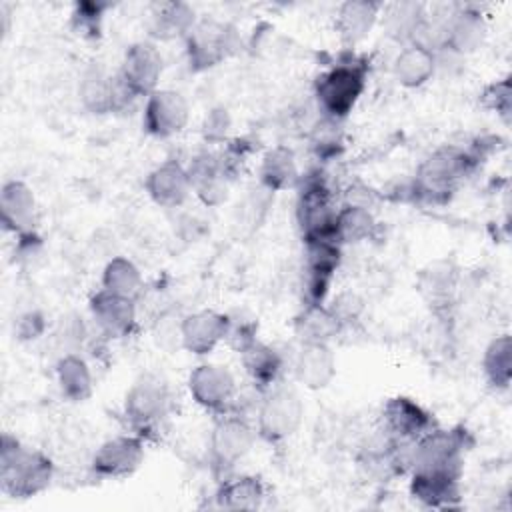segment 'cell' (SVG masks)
<instances>
[{
    "label": "cell",
    "instance_id": "cell-12",
    "mask_svg": "<svg viewBox=\"0 0 512 512\" xmlns=\"http://www.w3.org/2000/svg\"><path fill=\"white\" fill-rule=\"evenodd\" d=\"M164 70V58L154 40L132 42L122 56L118 78L124 88L138 100L148 98L158 90V82Z\"/></svg>",
    "mask_w": 512,
    "mask_h": 512
},
{
    "label": "cell",
    "instance_id": "cell-29",
    "mask_svg": "<svg viewBox=\"0 0 512 512\" xmlns=\"http://www.w3.org/2000/svg\"><path fill=\"white\" fill-rule=\"evenodd\" d=\"M300 170L294 152L288 146L270 148L260 162L258 178L262 188L268 192H284L288 188H296L300 180Z\"/></svg>",
    "mask_w": 512,
    "mask_h": 512
},
{
    "label": "cell",
    "instance_id": "cell-2",
    "mask_svg": "<svg viewBox=\"0 0 512 512\" xmlns=\"http://www.w3.org/2000/svg\"><path fill=\"white\" fill-rule=\"evenodd\" d=\"M54 478L52 460L16 436L2 434L0 442V486L10 498H32L42 494Z\"/></svg>",
    "mask_w": 512,
    "mask_h": 512
},
{
    "label": "cell",
    "instance_id": "cell-36",
    "mask_svg": "<svg viewBox=\"0 0 512 512\" xmlns=\"http://www.w3.org/2000/svg\"><path fill=\"white\" fill-rule=\"evenodd\" d=\"M426 16V6L418 4V2H398L392 4L386 10V28L388 34L394 36L396 40L410 44L414 32L418 30V26L422 24Z\"/></svg>",
    "mask_w": 512,
    "mask_h": 512
},
{
    "label": "cell",
    "instance_id": "cell-25",
    "mask_svg": "<svg viewBox=\"0 0 512 512\" xmlns=\"http://www.w3.org/2000/svg\"><path fill=\"white\" fill-rule=\"evenodd\" d=\"M196 10L186 2H156L150 6L148 32L152 40L168 42L176 38H186L196 26Z\"/></svg>",
    "mask_w": 512,
    "mask_h": 512
},
{
    "label": "cell",
    "instance_id": "cell-26",
    "mask_svg": "<svg viewBox=\"0 0 512 512\" xmlns=\"http://www.w3.org/2000/svg\"><path fill=\"white\" fill-rule=\"evenodd\" d=\"M238 356L246 376L262 392L276 386L284 374V358L280 356V352L258 338L248 346H244L238 352Z\"/></svg>",
    "mask_w": 512,
    "mask_h": 512
},
{
    "label": "cell",
    "instance_id": "cell-10",
    "mask_svg": "<svg viewBox=\"0 0 512 512\" xmlns=\"http://www.w3.org/2000/svg\"><path fill=\"white\" fill-rule=\"evenodd\" d=\"M78 100L82 108L96 116H106L130 108L136 98L124 88L118 74L100 64H90L78 80Z\"/></svg>",
    "mask_w": 512,
    "mask_h": 512
},
{
    "label": "cell",
    "instance_id": "cell-24",
    "mask_svg": "<svg viewBox=\"0 0 512 512\" xmlns=\"http://www.w3.org/2000/svg\"><path fill=\"white\" fill-rule=\"evenodd\" d=\"M384 6L372 0H348L336 10L334 28L340 42L350 50L374 30Z\"/></svg>",
    "mask_w": 512,
    "mask_h": 512
},
{
    "label": "cell",
    "instance_id": "cell-1",
    "mask_svg": "<svg viewBox=\"0 0 512 512\" xmlns=\"http://www.w3.org/2000/svg\"><path fill=\"white\" fill-rule=\"evenodd\" d=\"M480 154L474 148L440 146L422 160L412 180V196L426 204H446L460 184L478 168Z\"/></svg>",
    "mask_w": 512,
    "mask_h": 512
},
{
    "label": "cell",
    "instance_id": "cell-22",
    "mask_svg": "<svg viewBox=\"0 0 512 512\" xmlns=\"http://www.w3.org/2000/svg\"><path fill=\"white\" fill-rule=\"evenodd\" d=\"M0 214L6 232H34L38 204L34 190L24 180H6L0 190Z\"/></svg>",
    "mask_w": 512,
    "mask_h": 512
},
{
    "label": "cell",
    "instance_id": "cell-3",
    "mask_svg": "<svg viewBox=\"0 0 512 512\" xmlns=\"http://www.w3.org/2000/svg\"><path fill=\"white\" fill-rule=\"evenodd\" d=\"M368 62L350 54L320 72L314 82V98L320 116L344 122L366 90Z\"/></svg>",
    "mask_w": 512,
    "mask_h": 512
},
{
    "label": "cell",
    "instance_id": "cell-19",
    "mask_svg": "<svg viewBox=\"0 0 512 512\" xmlns=\"http://www.w3.org/2000/svg\"><path fill=\"white\" fill-rule=\"evenodd\" d=\"M228 314L216 310H196L180 320V346L194 356H208L226 340Z\"/></svg>",
    "mask_w": 512,
    "mask_h": 512
},
{
    "label": "cell",
    "instance_id": "cell-35",
    "mask_svg": "<svg viewBox=\"0 0 512 512\" xmlns=\"http://www.w3.org/2000/svg\"><path fill=\"white\" fill-rule=\"evenodd\" d=\"M342 330V324L326 304L304 306L296 320V334L302 342H328Z\"/></svg>",
    "mask_w": 512,
    "mask_h": 512
},
{
    "label": "cell",
    "instance_id": "cell-32",
    "mask_svg": "<svg viewBox=\"0 0 512 512\" xmlns=\"http://www.w3.org/2000/svg\"><path fill=\"white\" fill-rule=\"evenodd\" d=\"M376 232V220L368 206L350 202L336 212L334 220V240L344 246V244H358L368 238H372Z\"/></svg>",
    "mask_w": 512,
    "mask_h": 512
},
{
    "label": "cell",
    "instance_id": "cell-41",
    "mask_svg": "<svg viewBox=\"0 0 512 512\" xmlns=\"http://www.w3.org/2000/svg\"><path fill=\"white\" fill-rule=\"evenodd\" d=\"M258 322L254 318H234L228 314V334H226V344L240 352L244 346L254 342L258 336Z\"/></svg>",
    "mask_w": 512,
    "mask_h": 512
},
{
    "label": "cell",
    "instance_id": "cell-16",
    "mask_svg": "<svg viewBox=\"0 0 512 512\" xmlns=\"http://www.w3.org/2000/svg\"><path fill=\"white\" fill-rule=\"evenodd\" d=\"M190 120V106L184 94L172 88L154 90L144 102L142 126L154 138H172L184 132Z\"/></svg>",
    "mask_w": 512,
    "mask_h": 512
},
{
    "label": "cell",
    "instance_id": "cell-14",
    "mask_svg": "<svg viewBox=\"0 0 512 512\" xmlns=\"http://www.w3.org/2000/svg\"><path fill=\"white\" fill-rule=\"evenodd\" d=\"M488 34L484 14L470 4L456 6L442 20V44L438 52H446L456 58H464L476 52ZM436 52V54H438Z\"/></svg>",
    "mask_w": 512,
    "mask_h": 512
},
{
    "label": "cell",
    "instance_id": "cell-28",
    "mask_svg": "<svg viewBox=\"0 0 512 512\" xmlns=\"http://www.w3.org/2000/svg\"><path fill=\"white\" fill-rule=\"evenodd\" d=\"M214 498L224 510H256L266 498V488L262 480L252 474L224 476Z\"/></svg>",
    "mask_w": 512,
    "mask_h": 512
},
{
    "label": "cell",
    "instance_id": "cell-30",
    "mask_svg": "<svg viewBox=\"0 0 512 512\" xmlns=\"http://www.w3.org/2000/svg\"><path fill=\"white\" fill-rule=\"evenodd\" d=\"M56 382L62 396L70 402H84L94 392L92 370L78 352H64L56 362Z\"/></svg>",
    "mask_w": 512,
    "mask_h": 512
},
{
    "label": "cell",
    "instance_id": "cell-27",
    "mask_svg": "<svg viewBox=\"0 0 512 512\" xmlns=\"http://www.w3.org/2000/svg\"><path fill=\"white\" fill-rule=\"evenodd\" d=\"M436 68H438L436 52L418 44H406L392 62L394 80L404 88L424 86L436 74Z\"/></svg>",
    "mask_w": 512,
    "mask_h": 512
},
{
    "label": "cell",
    "instance_id": "cell-38",
    "mask_svg": "<svg viewBox=\"0 0 512 512\" xmlns=\"http://www.w3.org/2000/svg\"><path fill=\"white\" fill-rule=\"evenodd\" d=\"M108 2H76L72 8V26L82 38H98L102 32Z\"/></svg>",
    "mask_w": 512,
    "mask_h": 512
},
{
    "label": "cell",
    "instance_id": "cell-13",
    "mask_svg": "<svg viewBox=\"0 0 512 512\" xmlns=\"http://www.w3.org/2000/svg\"><path fill=\"white\" fill-rule=\"evenodd\" d=\"M188 392L192 400L214 414H226L236 404V378L234 374L216 362H202L192 368L188 376Z\"/></svg>",
    "mask_w": 512,
    "mask_h": 512
},
{
    "label": "cell",
    "instance_id": "cell-23",
    "mask_svg": "<svg viewBox=\"0 0 512 512\" xmlns=\"http://www.w3.org/2000/svg\"><path fill=\"white\" fill-rule=\"evenodd\" d=\"M294 376L308 390H324L336 376V356L328 342H302L296 360Z\"/></svg>",
    "mask_w": 512,
    "mask_h": 512
},
{
    "label": "cell",
    "instance_id": "cell-31",
    "mask_svg": "<svg viewBox=\"0 0 512 512\" xmlns=\"http://www.w3.org/2000/svg\"><path fill=\"white\" fill-rule=\"evenodd\" d=\"M420 292L436 314H446L454 304L456 270L450 262L438 260L420 274Z\"/></svg>",
    "mask_w": 512,
    "mask_h": 512
},
{
    "label": "cell",
    "instance_id": "cell-21",
    "mask_svg": "<svg viewBox=\"0 0 512 512\" xmlns=\"http://www.w3.org/2000/svg\"><path fill=\"white\" fill-rule=\"evenodd\" d=\"M460 474L440 470H414L410 496L424 508H456L460 504Z\"/></svg>",
    "mask_w": 512,
    "mask_h": 512
},
{
    "label": "cell",
    "instance_id": "cell-4",
    "mask_svg": "<svg viewBox=\"0 0 512 512\" xmlns=\"http://www.w3.org/2000/svg\"><path fill=\"white\" fill-rule=\"evenodd\" d=\"M472 446V436L466 428H432L408 446V468L440 470L462 476L464 456Z\"/></svg>",
    "mask_w": 512,
    "mask_h": 512
},
{
    "label": "cell",
    "instance_id": "cell-15",
    "mask_svg": "<svg viewBox=\"0 0 512 512\" xmlns=\"http://www.w3.org/2000/svg\"><path fill=\"white\" fill-rule=\"evenodd\" d=\"M144 438L138 434H118L104 440L92 454L90 468L98 478H128L144 462Z\"/></svg>",
    "mask_w": 512,
    "mask_h": 512
},
{
    "label": "cell",
    "instance_id": "cell-7",
    "mask_svg": "<svg viewBox=\"0 0 512 512\" xmlns=\"http://www.w3.org/2000/svg\"><path fill=\"white\" fill-rule=\"evenodd\" d=\"M304 422V404L294 388L276 384L268 388L256 410V436L268 444L292 438Z\"/></svg>",
    "mask_w": 512,
    "mask_h": 512
},
{
    "label": "cell",
    "instance_id": "cell-11",
    "mask_svg": "<svg viewBox=\"0 0 512 512\" xmlns=\"http://www.w3.org/2000/svg\"><path fill=\"white\" fill-rule=\"evenodd\" d=\"M342 262V246L334 238L304 242V298L306 306L324 304Z\"/></svg>",
    "mask_w": 512,
    "mask_h": 512
},
{
    "label": "cell",
    "instance_id": "cell-43",
    "mask_svg": "<svg viewBox=\"0 0 512 512\" xmlns=\"http://www.w3.org/2000/svg\"><path fill=\"white\" fill-rule=\"evenodd\" d=\"M328 308L332 310V314L338 318V322L344 328L348 322H354L360 316L362 300L354 294H340Z\"/></svg>",
    "mask_w": 512,
    "mask_h": 512
},
{
    "label": "cell",
    "instance_id": "cell-18",
    "mask_svg": "<svg viewBox=\"0 0 512 512\" xmlns=\"http://www.w3.org/2000/svg\"><path fill=\"white\" fill-rule=\"evenodd\" d=\"M90 316L102 336L126 338L138 322L136 300L100 288L90 298Z\"/></svg>",
    "mask_w": 512,
    "mask_h": 512
},
{
    "label": "cell",
    "instance_id": "cell-5",
    "mask_svg": "<svg viewBox=\"0 0 512 512\" xmlns=\"http://www.w3.org/2000/svg\"><path fill=\"white\" fill-rule=\"evenodd\" d=\"M172 406L174 396L168 382L156 374H144L128 388L122 410L132 432L144 438L168 420Z\"/></svg>",
    "mask_w": 512,
    "mask_h": 512
},
{
    "label": "cell",
    "instance_id": "cell-40",
    "mask_svg": "<svg viewBox=\"0 0 512 512\" xmlns=\"http://www.w3.org/2000/svg\"><path fill=\"white\" fill-rule=\"evenodd\" d=\"M230 128H232L230 112L224 106H216L204 116L200 132L206 144H224Z\"/></svg>",
    "mask_w": 512,
    "mask_h": 512
},
{
    "label": "cell",
    "instance_id": "cell-20",
    "mask_svg": "<svg viewBox=\"0 0 512 512\" xmlns=\"http://www.w3.org/2000/svg\"><path fill=\"white\" fill-rule=\"evenodd\" d=\"M148 198L166 210H176L186 204L192 194V182L188 170L178 160H164L152 168L144 180Z\"/></svg>",
    "mask_w": 512,
    "mask_h": 512
},
{
    "label": "cell",
    "instance_id": "cell-39",
    "mask_svg": "<svg viewBox=\"0 0 512 512\" xmlns=\"http://www.w3.org/2000/svg\"><path fill=\"white\" fill-rule=\"evenodd\" d=\"M482 106L496 112L504 124L510 122L512 116V86H510V76H504L500 80H494L488 84L480 96Z\"/></svg>",
    "mask_w": 512,
    "mask_h": 512
},
{
    "label": "cell",
    "instance_id": "cell-6",
    "mask_svg": "<svg viewBox=\"0 0 512 512\" xmlns=\"http://www.w3.org/2000/svg\"><path fill=\"white\" fill-rule=\"evenodd\" d=\"M296 190V224L300 228L302 240L334 238L332 232L338 208L334 204V194L322 174L310 172L300 176Z\"/></svg>",
    "mask_w": 512,
    "mask_h": 512
},
{
    "label": "cell",
    "instance_id": "cell-37",
    "mask_svg": "<svg viewBox=\"0 0 512 512\" xmlns=\"http://www.w3.org/2000/svg\"><path fill=\"white\" fill-rule=\"evenodd\" d=\"M310 144L318 158H334L344 148L342 122L320 116V120L312 126Z\"/></svg>",
    "mask_w": 512,
    "mask_h": 512
},
{
    "label": "cell",
    "instance_id": "cell-9",
    "mask_svg": "<svg viewBox=\"0 0 512 512\" xmlns=\"http://www.w3.org/2000/svg\"><path fill=\"white\" fill-rule=\"evenodd\" d=\"M256 440V428L240 414H220L208 440V458L216 474H228L248 456Z\"/></svg>",
    "mask_w": 512,
    "mask_h": 512
},
{
    "label": "cell",
    "instance_id": "cell-8",
    "mask_svg": "<svg viewBox=\"0 0 512 512\" xmlns=\"http://www.w3.org/2000/svg\"><path fill=\"white\" fill-rule=\"evenodd\" d=\"M238 30L230 22L216 18L198 20L184 38L186 60L192 72H206L222 64L238 50Z\"/></svg>",
    "mask_w": 512,
    "mask_h": 512
},
{
    "label": "cell",
    "instance_id": "cell-17",
    "mask_svg": "<svg viewBox=\"0 0 512 512\" xmlns=\"http://www.w3.org/2000/svg\"><path fill=\"white\" fill-rule=\"evenodd\" d=\"M382 428L386 436L402 444H412L438 426L434 416L410 396H392L382 406Z\"/></svg>",
    "mask_w": 512,
    "mask_h": 512
},
{
    "label": "cell",
    "instance_id": "cell-33",
    "mask_svg": "<svg viewBox=\"0 0 512 512\" xmlns=\"http://www.w3.org/2000/svg\"><path fill=\"white\" fill-rule=\"evenodd\" d=\"M482 372L486 382L496 390H506L512 382V338L510 334L494 336L482 354Z\"/></svg>",
    "mask_w": 512,
    "mask_h": 512
},
{
    "label": "cell",
    "instance_id": "cell-34",
    "mask_svg": "<svg viewBox=\"0 0 512 512\" xmlns=\"http://www.w3.org/2000/svg\"><path fill=\"white\" fill-rule=\"evenodd\" d=\"M102 288L120 296H128V298H138L142 288H144V280H142V272L140 268L126 256H114L106 262L104 270H102Z\"/></svg>",
    "mask_w": 512,
    "mask_h": 512
},
{
    "label": "cell",
    "instance_id": "cell-42",
    "mask_svg": "<svg viewBox=\"0 0 512 512\" xmlns=\"http://www.w3.org/2000/svg\"><path fill=\"white\" fill-rule=\"evenodd\" d=\"M46 332V316L40 310H28L14 322V334L20 342L38 340Z\"/></svg>",
    "mask_w": 512,
    "mask_h": 512
}]
</instances>
